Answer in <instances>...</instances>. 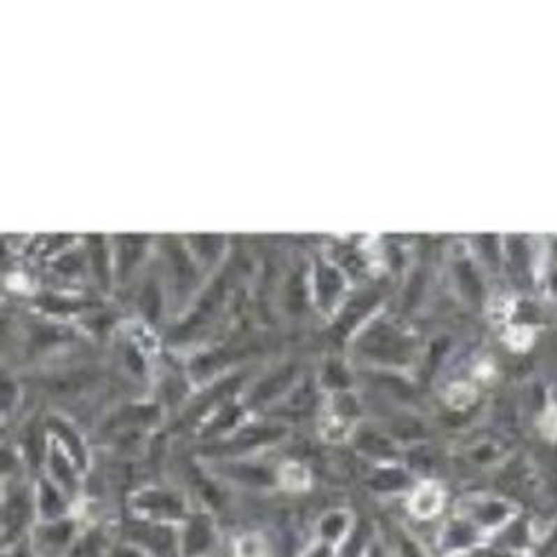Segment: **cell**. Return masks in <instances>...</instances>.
Listing matches in <instances>:
<instances>
[{
  "label": "cell",
  "mask_w": 557,
  "mask_h": 557,
  "mask_svg": "<svg viewBox=\"0 0 557 557\" xmlns=\"http://www.w3.org/2000/svg\"><path fill=\"white\" fill-rule=\"evenodd\" d=\"M442 508V491L433 484H426L413 497V510L419 517H431Z\"/></svg>",
  "instance_id": "6da1fadb"
},
{
  "label": "cell",
  "mask_w": 557,
  "mask_h": 557,
  "mask_svg": "<svg viewBox=\"0 0 557 557\" xmlns=\"http://www.w3.org/2000/svg\"><path fill=\"white\" fill-rule=\"evenodd\" d=\"M533 339V330L528 328H513L508 332V343L517 348V350H521V348H526Z\"/></svg>",
  "instance_id": "7a4b0ae2"
},
{
  "label": "cell",
  "mask_w": 557,
  "mask_h": 557,
  "mask_svg": "<svg viewBox=\"0 0 557 557\" xmlns=\"http://www.w3.org/2000/svg\"><path fill=\"white\" fill-rule=\"evenodd\" d=\"M542 431L553 439L557 437V408H549L542 417Z\"/></svg>",
  "instance_id": "3957f363"
}]
</instances>
